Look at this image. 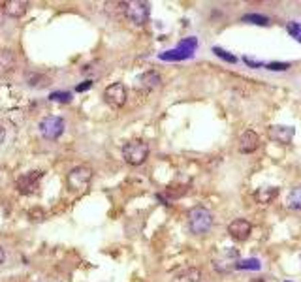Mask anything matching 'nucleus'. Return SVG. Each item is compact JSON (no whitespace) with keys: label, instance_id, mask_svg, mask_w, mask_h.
Returning a JSON list of instances; mask_svg holds the SVG:
<instances>
[{"label":"nucleus","instance_id":"1","mask_svg":"<svg viewBox=\"0 0 301 282\" xmlns=\"http://www.w3.org/2000/svg\"><path fill=\"white\" fill-rule=\"evenodd\" d=\"M213 213L205 207H192L189 211V228L194 235H205L213 228Z\"/></svg>","mask_w":301,"mask_h":282},{"label":"nucleus","instance_id":"2","mask_svg":"<svg viewBox=\"0 0 301 282\" xmlns=\"http://www.w3.org/2000/svg\"><path fill=\"white\" fill-rule=\"evenodd\" d=\"M147 156H149V145L141 139L128 141L122 147V158L130 166H141L147 160Z\"/></svg>","mask_w":301,"mask_h":282},{"label":"nucleus","instance_id":"3","mask_svg":"<svg viewBox=\"0 0 301 282\" xmlns=\"http://www.w3.org/2000/svg\"><path fill=\"white\" fill-rule=\"evenodd\" d=\"M198 49V40L194 36L190 38H185L181 40L179 45L172 49V51H166V53H160L158 59L160 60H185V59H192L194 57V51Z\"/></svg>","mask_w":301,"mask_h":282},{"label":"nucleus","instance_id":"4","mask_svg":"<svg viewBox=\"0 0 301 282\" xmlns=\"http://www.w3.org/2000/svg\"><path fill=\"white\" fill-rule=\"evenodd\" d=\"M239 252L235 248H222L220 252H216L215 258H213V267L218 273H230V271H235L237 269V264H239Z\"/></svg>","mask_w":301,"mask_h":282},{"label":"nucleus","instance_id":"5","mask_svg":"<svg viewBox=\"0 0 301 282\" xmlns=\"http://www.w3.org/2000/svg\"><path fill=\"white\" fill-rule=\"evenodd\" d=\"M122 13L126 15V19H130L134 25H145L151 15V9L147 2H122Z\"/></svg>","mask_w":301,"mask_h":282},{"label":"nucleus","instance_id":"6","mask_svg":"<svg viewBox=\"0 0 301 282\" xmlns=\"http://www.w3.org/2000/svg\"><path fill=\"white\" fill-rule=\"evenodd\" d=\"M91 179H93V170L87 168V166H78V168H74V170L68 173V177H66L70 190H74V192L85 190V188L89 187Z\"/></svg>","mask_w":301,"mask_h":282},{"label":"nucleus","instance_id":"7","mask_svg":"<svg viewBox=\"0 0 301 282\" xmlns=\"http://www.w3.org/2000/svg\"><path fill=\"white\" fill-rule=\"evenodd\" d=\"M38 128H40V134H42L45 139H59V137L64 134V119L55 117V115H49V117L40 120Z\"/></svg>","mask_w":301,"mask_h":282},{"label":"nucleus","instance_id":"8","mask_svg":"<svg viewBox=\"0 0 301 282\" xmlns=\"http://www.w3.org/2000/svg\"><path fill=\"white\" fill-rule=\"evenodd\" d=\"M126 98H128V91H126L124 83H120V81L113 83V85H109L103 91V100H105V103L115 107V109L122 107V105L126 103Z\"/></svg>","mask_w":301,"mask_h":282},{"label":"nucleus","instance_id":"9","mask_svg":"<svg viewBox=\"0 0 301 282\" xmlns=\"http://www.w3.org/2000/svg\"><path fill=\"white\" fill-rule=\"evenodd\" d=\"M42 177H43L42 171H26V173H23V175L17 179L15 187H17L19 192L25 194V196L34 194V192H38V187H40Z\"/></svg>","mask_w":301,"mask_h":282},{"label":"nucleus","instance_id":"10","mask_svg":"<svg viewBox=\"0 0 301 282\" xmlns=\"http://www.w3.org/2000/svg\"><path fill=\"white\" fill-rule=\"evenodd\" d=\"M267 136L275 143L288 145V143H292L294 136H296V128L294 126H286V124H273V126L267 128Z\"/></svg>","mask_w":301,"mask_h":282},{"label":"nucleus","instance_id":"11","mask_svg":"<svg viewBox=\"0 0 301 282\" xmlns=\"http://www.w3.org/2000/svg\"><path fill=\"white\" fill-rule=\"evenodd\" d=\"M228 233L237 243L247 241L250 237V233H252V224L247 218H235V220H232V222L228 224Z\"/></svg>","mask_w":301,"mask_h":282},{"label":"nucleus","instance_id":"12","mask_svg":"<svg viewBox=\"0 0 301 282\" xmlns=\"http://www.w3.org/2000/svg\"><path fill=\"white\" fill-rule=\"evenodd\" d=\"M237 147H239V153L243 154L254 153V151H258V147H260V136L254 130H245L239 136Z\"/></svg>","mask_w":301,"mask_h":282},{"label":"nucleus","instance_id":"13","mask_svg":"<svg viewBox=\"0 0 301 282\" xmlns=\"http://www.w3.org/2000/svg\"><path fill=\"white\" fill-rule=\"evenodd\" d=\"M162 83V77L158 72L155 70H151V72H145V74H141L138 77V81H136V89L141 91V93H151V91H155L156 87H160Z\"/></svg>","mask_w":301,"mask_h":282},{"label":"nucleus","instance_id":"14","mask_svg":"<svg viewBox=\"0 0 301 282\" xmlns=\"http://www.w3.org/2000/svg\"><path fill=\"white\" fill-rule=\"evenodd\" d=\"M279 192H281V190L277 187H262L254 192V201H256V203H262V205H269L271 201L277 199Z\"/></svg>","mask_w":301,"mask_h":282},{"label":"nucleus","instance_id":"15","mask_svg":"<svg viewBox=\"0 0 301 282\" xmlns=\"http://www.w3.org/2000/svg\"><path fill=\"white\" fill-rule=\"evenodd\" d=\"M26 8H28V2H25V0H11V2H6V4H4V11L8 13L9 17H21V15H25Z\"/></svg>","mask_w":301,"mask_h":282},{"label":"nucleus","instance_id":"16","mask_svg":"<svg viewBox=\"0 0 301 282\" xmlns=\"http://www.w3.org/2000/svg\"><path fill=\"white\" fill-rule=\"evenodd\" d=\"M201 279V271L198 267H187L172 279V282H200Z\"/></svg>","mask_w":301,"mask_h":282},{"label":"nucleus","instance_id":"17","mask_svg":"<svg viewBox=\"0 0 301 282\" xmlns=\"http://www.w3.org/2000/svg\"><path fill=\"white\" fill-rule=\"evenodd\" d=\"M286 207L290 211H301V187H296L290 190V194L286 197Z\"/></svg>","mask_w":301,"mask_h":282},{"label":"nucleus","instance_id":"18","mask_svg":"<svg viewBox=\"0 0 301 282\" xmlns=\"http://www.w3.org/2000/svg\"><path fill=\"white\" fill-rule=\"evenodd\" d=\"M15 66V57L11 51H0V76Z\"/></svg>","mask_w":301,"mask_h":282},{"label":"nucleus","instance_id":"19","mask_svg":"<svg viewBox=\"0 0 301 282\" xmlns=\"http://www.w3.org/2000/svg\"><path fill=\"white\" fill-rule=\"evenodd\" d=\"M243 23H252V25H262V26H267L269 25V17L266 15H260V13H247L241 17Z\"/></svg>","mask_w":301,"mask_h":282},{"label":"nucleus","instance_id":"20","mask_svg":"<svg viewBox=\"0 0 301 282\" xmlns=\"http://www.w3.org/2000/svg\"><path fill=\"white\" fill-rule=\"evenodd\" d=\"M262 264H260V260L256 258H249V260H241L239 264H237V269H252V271H258Z\"/></svg>","mask_w":301,"mask_h":282},{"label":"nucleus","instance_id":"21","mask_svg":"<svg viewBox=\"0 0 301 282\" xmlns=\"http://www.w3.org/2000/svg\"><path fill=\"white\" fill-rule=\"evenodd\" d=\"M286 30H288V34L292 36L294 40H298L301 43V23H296V21H290L288 25H286Z\"/></svg>","mask_w":301,"mask_h":282},{"label":"nucleus","instance_id":"22","mask_svg":"<svg viewBox=\"0 0 301 282\" xmlns=\"http://www.w3.org/2000/svg\"><path fill=\"white\" fill-rule=\"evenodd\" d=\"M49 100L51 102H62V103H68L70 100H72V94L70 93H60V91H57V93H51L49 94Z\"/></svg>","mask_w":301,"mask_h":282},{"label":"nucleus","instance_id":"23","mask_svg":"<svg viewBox=\"0 0 301 282\" xmlns=\"http://www.w3.org/2000/svg\"><path fill=\"white\" fill-rule=\"evenodd\" d=\"M213 53H215L216 57H220L222 60H226V62H235V57L233 55H230L228 51H224V49H220V47H213Z\"/></svg>","mask_w":301,"mask_h":282},{"label":"nucleus","instance_id":"24","mask_svg":"<svg viewBox=\"0 0 301 282\" xmlns=\"http://www.w3.org/2000/svg\"><path fill=\"white\" fill-rule=\"evenodd\" d=\"M288 68H290L288 62H269L267 64V70H271V72H284V70Z\"/></svg>","mask_w":301,"mask_h":282},{"label":"nucleus","instance_id":"25","mask_svg":"<svg viewBox=\"0 0 301 282\" xmlns=\"http://www.w3.org/2000/svg\"><path fill=\"white\" fill-rule=\"evenodd\" d=\"M28 218H30V220H42L43 211H42V209H32V211L28 213Z\"/></svg>","mask_w":301,"mask_h":282},{"label":"nucleus","instance_id":"26","mask_svg":"<svg viewBox=\"0 0 301 282\" xmlns=\"http://www.w3.org/2000/svg\"><path fill=\"white\" fill-rule=\"evenodd\" d=\"M91 87H93V81H83L81 85L76 87V91H78V93H85V91H89Z\"/></svg>","mask_w":301,"mask_h":282},{"label":"nucleus","instance_id":"27","mask_svg":"<svg viewBox=\"0 0 301 282\" xmlns=\"http://www.w3.org/2000/svg\"><path fill=\"white\" fill-rule=\"evenodd\" d=\"M245 64H249L250 68H262V66H264L262 62H258V60H252V59H249V57H245Z\"/></svg>","mask_w":301,"mask_h":282},{"label":"nucleus","instance_id":"28","mask_svg":"<svg viewBox=\"0 0 301 282\" xmlns=\"http://www.w3.org/2000/svg\"><path fill=\"white\" fill-rule=\"evenodd\" d=\"M4 139H6V128L0 124V145L4 143Z\"/></svg>","mask_w":301,"mask_h":282},{"label":"nucleus","instance_id":"29","mask_svg":"<svg viewBox=\"0 0 301 282\" xmlns=\"http://www.w3.org/2000/svg\"><path fill=\"white\" fill-rule=\"evenodd\" d=\"M4 260H6V252H4V248L0 247V264H4Z\"/></svg>","mask_w":301,"mask_h":282},{"label":"nucleus","instance_id":"30","mask_svg":"<svg viewBox=\"0 0 301 282\" xmlns=\"http://www.w3.org/2000/svg\"><path fill=\"white\" fill-rule=\"evenodd\" d=\"M249 282H266L264 279H252V281H249Z\"/></svg>","mask_w":301,"mask_h":282},{"label":"nucleus","instance_id":"31","mask_svg":"<svg viewBox=\"0 0 301 282\" xmlns=\"http://www.w3.org/2000/svg\"><path fill=\"white\" fill-rule=\"evenodd\" d=\"M0 25H2V13H0Z\"/></svg>","mask_w":301,"mask_h":282},{"label":"nucleus","instance_id":"32","mask_svg":"<svg viewBox=\"0 0 301 282\" xmlns=\"http://www.w3.org/2000/svg\"><path fill=\"white\" fill-rule=\"evenodd\" d=\"M286 282H290V281H286Z\"/></svg>","mask_w":301,"mask_h":282}]
</instances>
